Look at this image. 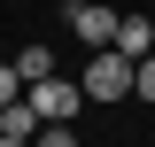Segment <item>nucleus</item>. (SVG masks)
I'll return each instance as SVG.
<instances>
[{"label": "nucleus", "instance_id": "8", "mask_svg": "<svg viewBox=\"0 0 155 147\" xmlns=\"http://www.w3.org/2000/svg\"><path fill=\"white\" fill-rule=\"evenodd\" d=\"M8 101H23V77H16V62H0V109Z\"/></svg>", "mask_w": 155, "mask_h": 147}, {"label": "nucleus", "instance_id": "4", "mask_svg": "<svg viewBox=\"0 0 155 147\" xmlns=\"http://www.w3.org/2000/svg\"><path fill=\"white\" fill-rule=\"evenodd\" d=\"M116 54L124 62H147L155 54V23L147 16H116Z\"/></svg>", "mask_w": 155, "mask_h": 147}, {"label": "nucleus", "instance_id": "6", "mask_svg": "<svg viewBox=\"0 0 155 147\" xmlns=\"http://www.w3.org/2000/svg\"><path fill=\"white\" fill-rule=\"evenodd\" d=\"M16 77H23V85L54 77V47H23V54H16Z\"/></svg>", "mask_w": 155, "mask_h": 147}, {"label": "nucleus", "instance_id": "10", "mask_svg": "<svg viewBox=\"0 0 155 147\" xmlns=\"http://www.w3.org/2000/svg\"><path fill=\"white\" fill-rule=\"evenodd\" d=\"M0 147H31V139H0Z\"/></svg>", "mask_w": 155, "mask_h": 147}, {"label": "nucleus", "instance_id": "1", "mask_svg": "<svg viewBox=\"0 0 155 147\" xmlns=\"http://www.w3.org/2000/svg\"><path fill=\"white\" fill-rule=\"evenodd\" d=\"M132 70H140V62H124L116 47H101V54L85 62L78 85H85V101H124V93H132Z\"/></svg>", "mask_w": 155, "mask_h": 147}, {"label": "nucleus", "instance_id": "2", "mask_svg": "<svg viewBox=\"0 0 155 147\" xmlns=\"http://www.w3.org/2000/svg\"><path fill=\"white\" fill-rule=\"evenodd\" d=\"M23 101L39 109V124H78L85 85H70V77H39V85H23Z\"/></svg>", "mask_w": 155, "mask_h": 147}, {"label": "nucleus", "instance_id": "5", "mask_svg": "<svg viewBox=\"0 0 155 147\" xmlns=\"http://www.w3.org/2000/svg\"><path fill=\"white\" fill-rule=\"evenodd\" d=\"M0 139H39V109L31 101H8L0 109Z\"/></svg>", "mask_w": 155, "mask_h": 147}, {"label": "nucleus", "instance_id": "3", "mask_svg": "<svg viewBox=\"0 0 155 147\" xmlns=\"http://www.w3.org/2000/svg\"><path fill=\"white\" fill-rule=\"evenodd\" d=\"M62 23H70L78 31V47H116V8H101V0H70V8H62Z\"/></svg>", "mask_w": 155, "mask_h": 147}, {"label": "nucleus", "instance_id": "9", "mask_svg": "<svg viewBox=\"0 0 155 147\" xmlns=\"http://www.w3.org/2000/svg\"><path fill=\"white\" fill-rule=\"evenodd\" d=\"M132 93H140V101H155V54H147V62L132 70Z\"/></svg>", "mask_w": 155, "mask_h": 147}, {"label": "nucleus", "instance_id": "7", "mask_svg": "<svg viewBox=\"0 0 155 147\" xmlns=\"http://www.w3.org/2000/svg\"><path fill=\"white\" fill-rule=\"evenodd\" d=\"M31 147H78V132H70V124H39V139H31Z\"/></svg>", "mask_w": 155, "mask_h": 147}]
</instances>
